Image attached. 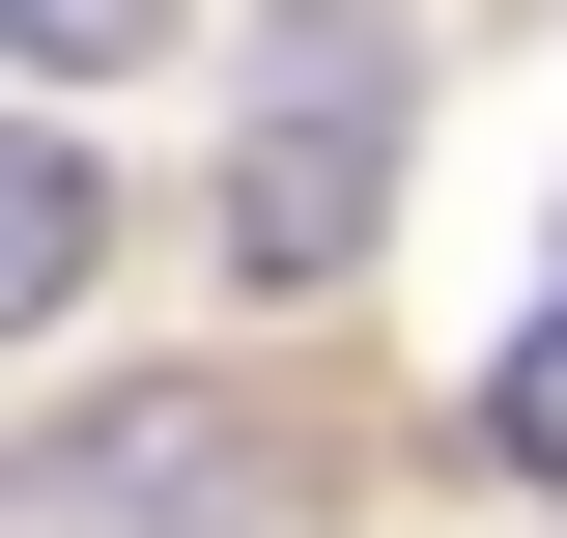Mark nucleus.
Wrapping results in <instances>:
<instances>
[{
	"label": "nucleus",
	"mask_w": 567,
	"mask_h": 538,
	"mask_svg": "<svg viewBox=\"0 0 567 538\" xmlns=\"http://www.w3.org/2000/svg\"><path fill=\"white\" fill-rule=\"evenodd\" d=\"M85 256H114V170H85V142H58V114H0V340L58 312V283H85Z\"/></svg>",
	"instance_id": "7ed1b4c3"
},
{
	"label": "nucleus",
	"mask_w": 567,
	"mask_h": 538,
	"mask_svg": "<svg viewBox=\"0 0 567 538\" xmlns=\"http://www.w3.org/2000/svg\"><path fill=\"white\" fill-rule=\"evenodd\" d=\"M171 29H199V0H0V58H29V85H142Z\"/></svg>",
	"instance_id": "20e7f679"
},
{
	"label": "nucleus",
	"mask_w": 567,
	"mask_h": 538,
	"mask_svg": "<svg viewBox=\"0 0 567 538\" xmlns=\"http://www.w3.org/2000/svg\"><path fill=\"white\" fill-rule=\"evenodd\" d=\"M369 199H398V85H369V58L284 85V142H227V256H256V283H341Z\"/></svg>",
	"instance_id": "f03ea898"
},
{
	"label": "nucleus",
	"mask_w": 567,
	"mask_h": 538,
	"mask_svg": "<svg viewBox=\"0 0 567 538\" xmlns=\"http://www.w3.org/2000/svg\"><path fill=\"white\" fill-rule=\"evenodd\" d=\"M0 538H284V454H256V397L142 369V397H85V425L0 454Z\"/></svg>",
	"instance_id": "f257e3e1"
},
{
	"label": "nucleus",
	"mask_w": 567,
	"mask_h": 538,
	"mask_svg": "<svg viewBox=\"0 0 567 538\" xmlns=\"http://www.w3.org/2000/svg\"><path fill=\"white\" fill-rule=\"evenodd\" d=\"M483 454H511V482H567V312H539V340L483 369Z\"/></svg>",
	"instance_id": "39448f33"
}]
</instances>
